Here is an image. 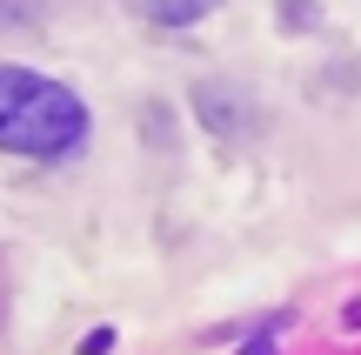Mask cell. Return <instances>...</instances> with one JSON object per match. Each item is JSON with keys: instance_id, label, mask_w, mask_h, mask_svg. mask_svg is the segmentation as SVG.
<instances>
[{"instance_id": "3", "label": "cell", "mask_w": 361, "mask_h": 355, "mask_svg": "<svg viewBox=\"0 0 361 355\" xmlns=\"http://www.w3.org/2000/svg\"><path fill=\"white\" fill-rule=\"evenodd\" d=\"M214 0H128V13H141L147 27H194Z\"/></svg>"}, {"instance_id": "4", "label": "cell", "mask_w": 361, "mask_h": 355, "mask_svg": "<svg viewBox=\"0 0 361 355\" xmlns=\"http://www.w3.org/2000/svg\"><path fill=\"white\" fill-rule=\"evenodd\" d=\"M274 342H281V322H261V329L247 335V349H241V355H274Z\"/></svg>"}, {"instance_id": "1", "label": "cell", "mask_w": 361, "mask_h": 355, "mask_svg": "<svg viewBox=\"0 0 361 355\" xmlns=\"http://www.w3.org/2000/svg\"><path fill=\"white\" fill-rule=\"evenodd\" d=\"M87 101L67 80L40 67H7L0 61V155L27 161H67L87 148Z\"/></svg>"}, {"instance_id": "2", "label": "cell", "mask_w": 361, "mask_h": 355, "mask_svg": "<svg viewBox=\"0 0 361 355\" xmlns=\"http://www.w3.org/2000/svg\"><path fill=\"white\" fill-rule=\"evenodd\" d=\"M194 107H201L207 134H221V141H241L247 134V101L228 88V80H201V88H194Z\"/></svg>"}]
</instances>
